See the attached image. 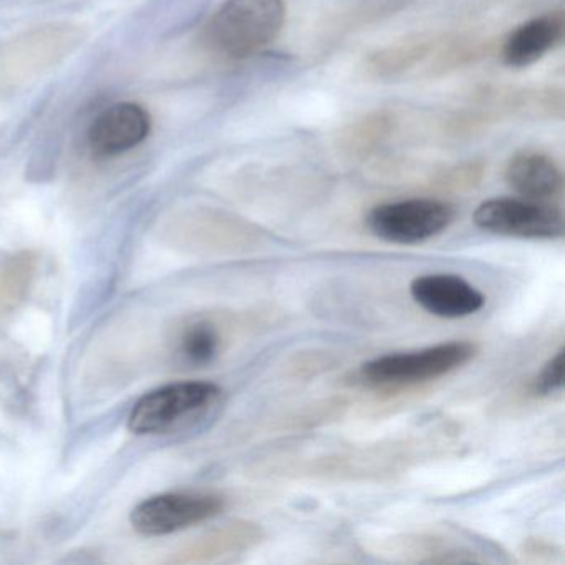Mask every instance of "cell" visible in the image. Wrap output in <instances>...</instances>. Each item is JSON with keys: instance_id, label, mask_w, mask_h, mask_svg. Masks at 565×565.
Instances as JSON below:
<instances>
[{"instance_id": "6da1fadb", "label": "cell", "mask_w": 565, "mask_h": 565, "mask_svg": "<svg viewBox=\"0 0 565 565\" xmlns=\"http://www.w3.org/2000/svg\"><path fill=\"white\" fill-rule=\"evenodd\" d=\"M286 24L284 0H226L204 29L217 57L239 62L266 51Z\"/></svg>"}, {"instance_id": "7a4b0ae2", "label": "cell", "mask_w": 565, "mask_h": 565, "mask_svg": "<svg viewBox=\"0 0 565 565\" xmlns=\"http://www.w3.org/2000/svg\"><path fill=\"white\" fill-rule=\"evenodd\" d=\"M84 32L72 24H49L0 42V95L28 87L71 57Z\"/></svg>"}, {"instance_id": "3957f363", "label": "cell", "mask_w": 565, "mask_h": 565, "mask_svg": "<svg viewBox=\"0 0 565 565\" xmlns=\"http://www.w3.org/2000/svg\"><path fill=\"white\" fill-rule=\"evenodd\" d=\"M221 388L210 382H178L145 395L135 405L128 428L135 435H160L196 422L221 398Z\"/></svg>"}, {"instance_id": "277c9868", "label": "cell", "mask_w": 565, "mask_h": 565, "mask_svg": "<svg viewBox=\"0 0 565 565\" xmlns=\"http://www.w3.org/2000/svg\"><path fill=\"white\" fill-rule=\"evenodd\" d=\"M476 355L469 342H448L416 352L390 353L363 363L360 376L369 385L405 386L439 379Z\"/></svg>"}, {"instance_id": "5b68a950", "label": "cell", "mask_w": 565, "mask_h": 565, "mask_svg": "<svg viewBox=\"0 0 565 565\" xmlns=\"http://www.w3.org/2000/svg\"><path fill=\"white\" fill-rule=\"evenodd\" d=\"M455 214V207L445 201H395L373 207L366 216V226L379 239L413 246L448 230Z\"/></svg>"}, {"instance_id": "8992f818", "label": "cell", "mask_w": 565, "mask_h": 565, "mask_svg": "<svg viewBox=\"0 0 565 565\" xmlns=\"http://www.w3.org/2000/svg\"><path fill=\"white\" fill-rule=\"evenodd\" d=\"M476 226L498 236L555 239L564 234V214L552 203L525 198H494L475 211Z\"/></svg>"}, {"instance_id": "52a82bcc", "label": "cell", "mask_w": 565, "mask_h": 565, "mask_svg": "<svg viewBox=\"0 0 565 565\" xmlns=\"http://www.w3.org/2000/svg\"><path fill=\"white\" fill-rule=\"evenodd\" d=\"M224 501L207 492H171L140 502L131 512V524L140 534L167 535L183 531L220 514Z\"/></svg>"}, {"instance_id": "ba28073f", "label": "cell", "mask_w": 565, "mask_h": 565, "mask_svg": "<svg viewBox=\"0 0 565 565\" xmlns=\"http://www.w3.org/2000/svg\"><path fill=\"white\" fill-rule=\"evenodd\" d=\"M151 131L150 114L141 105L115 104L88 128L87 143L98 158H115L140 147Z\"/></svg>"}, {"instance_id": "9c48e42d", "label": "cell", "mask_w": 565, "mask_h": 565, "mask_svg": "<svg viewBox=\"0 0 565 565\" xmlns=\"http://www.w3.org/2000/svg\"><path fill=\"white\" fill-rule=\"evenodd\" d=\"M419 307L441 319H465L484 307L486 297L472 284L455 274H428L409 286Z\"/></svg>"}, {"instance_id": "30bf717a", "label": "cell", "mask_w": 565, "mask_h": 565, "mask_svg": "<svg viewBox=\"0 0 565 565\" xmlns=\"http://www.w3.org/2000/svg\"><path fill=\"white\" fill-rule=\"evenodd\" d=\"M565 22L562 12H548L515 28L502 45V62L521 71L537 64L564 39Z\"/></svg>"}, {"instance_id": "8fae6325", "label": "cell", "mask_w": 565, "mask_h": 565, "mask_svg": "<svg viewBox=\"0 0 565 565\" xmlns=\"http://www.w3.org/2000/svg\"><path fill=\"white\" fill-rule=\"evenodd\" d=\"M505 183L525 200L552 201L564 191V174L561 167L542 151L524 150L508 161Z\"/></svg>"}, {"instance_id": "7c38bea8", "label": "cell", "mask_w": 565, "mask_h": 565, "mask_svg": "<svg viewBox=\"0 0 565 565\" xmlns=\"http://www.w3.org/2000/svg\"><path fill=\"white\" fill-rule=\"evenodd\" d=\"M441 34H415L372 52L363 61V72L373 81L390 82L415 74L419 77Z\"/></svg>"}, {"instance_id": "4fadbf2b", "label": "cell", "mask_w": 565, "mask_h": 565, "mask_svg": "<svg viewBox=\"0 0 565 565\" xmlns=\"http://www.w3.org/2000/svg\"><path fill=\"white\" fill-rule=\"evenodd\" d=\"M486 114L519 115L535 120H561L564 117V92L561 88H492L481 95Z\"/></svg>"}, {"instance_id": "5bb4252c", "label": "cell", "mask_w": 565, "mask_h": 565, "mask_svg": "<svg viewBox=\"0 0 565 565\" xmlns=\"http://www.w3.org/2000/svg\"><path fill=\"white\" fill-rule=\"evenodd\" d=\"M398 130V117L388 108L369 111L347 124L337 135V150L350 160L379 153Z\"/></svg>"}, {"instance_id": "9a60e30c", "label": "cell", "mask_w": 565, "mask_h": 565, "mask_svg": "<svg viewBox=\"0 0 565 565\" xmlns=\"http://www.w3.org/2000/svg\"><path fill=\"white\" fill-rule=\"evenodd\" d=\"M413 0H342L327 19V32L342 38L362 31L375 22L392 18L408 8Z\"/></svg>"}, {"instance_id": "2e32d148", "label": "cell", "mask_w": 565, "mask_h": 565, "mask_svg": "<svg viewBox=\"0 0 565 565\" xmlns=\"http://www.w3.org/2000/svg\"><path fill=\"white\" fill-rule=\"evenodd\" d=\"M489 52L488 42L466 35L441 34L419 77L438 78L476 64Z\"/></svg>"}, {"instance_id": "e0dca14e", "label": "cell", "mask_w": 565, "mask_h": 565, "mask_svg": "<svg viewBox=\"0 0 565 565\" xmlns=\"http://www.w3.org/2000/svg\"><path fill=\"white\" fill-rule=\"evenodd\" d=\"M221 337L216 327L207 320H198L183 330L178 352L184 362L194 366L210 365L220 353Z\"/></svg>"}, {"instance_id": "ac0fdd59", "label": "cell", "mask_w": 565, "mask_h": 565, "mask_svg": "<svg viewBox=\"0 0 565 565\" xmlns=\"http://www.w3.org/2000/svg\"><path fill=\"white\" fill-rule=\"evenodd\" d=\"M34 273V259L31 256L15 257L0 270V309L12 306L21 297Z\"/></svg>"}, {"instance_id": "d6986e66", "label": "cell", "mask_w": 565, "mask_h": 565, "mask_svg": "<svg viewBox=\"0 0 565 565\" xmlns=\"http://www.w3.org/2000/svg\"><path fill=\"white\" fill-rule=\"evenodd\" d=\"M564 349L558 350L539 373L535 379V393L541 396H551L561 392L564 386Z\"/></svg>"}]
</instances>
